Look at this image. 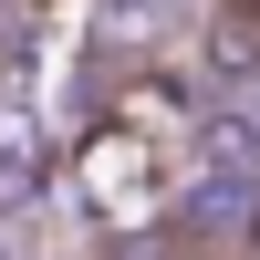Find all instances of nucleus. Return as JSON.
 Here are the masks:
<instances>
[{
	"instance_id": "5",
	"label": "nucleus",
	"mask_w": 260,
	"mask_h": 260,
	"mask_svg": "<svg viewBox=\"0 0 260 260\" xmlns=\"http://www.w3.org/2000/svg\"><path fill=\"white\" fill-rule=\"evenodd\" d=\"M11 198H21V136L0 125V208H11Z\"/></svg>"
},
{
	"instance_id": "1",
	"label": "nucleus",
	"mask_w": 260,
	"mask_h": 260,
	"mask_svg": "<svg viewBox=\"0 0 260 260\" xmlns=\"http://www.w3.org/2000/svg\"><path fill=\"white\" fill-rule=\"evenodd\" d=\"M73 187H83V208H94V219H115L125 240H136V229H156V187H167V146H146L136 125L94 115V136L73 146Z\"/></svg>"
},
{
	"instance_id": "4",
	"label": "nucleus",
	"mask_w": 260,
	"mask_h": 260,
	"mask_svg": "<svg viewBox=\"0 0 260 260\" xmlns=\"http://www.w3.org/2000/svg\"><path fill=\"white\" fill-rule=\"evenodd\" d=\"M104 260H187V250H177V240H156V229H136V240H115Z\"/></svg>"
},
{
	"instance_id": "3",
	"label": "nucleus",
	"mask_w": 260,
	"mask_h": 260,
	"mask_svg": "<svg viewBox=\"0 0 260 260\" xmlns=\"http://www.w3.org/2000/svg\"><path fill=\"white\" fill-rule=\"evenodd\" d=\"M198 62H208L219 83H250V73H260V21H250V11H219V21L198 31Z\"/></svg>"
},
{
	"instance_id": "2",
	"label": "nucleus",
	"mask_w": 260,
	"mask_h": 260,
	"mask_svg": "<svg viewBox=\"0 0 260 260\" xmlns=\"http://www.w3.org/2000/svg\"><path fill=\"white\" fill-rule=\"evenodd\" d=\"M115 125H136L146 146H177V136H198V104L177 94L167 73H136V83H115V104H104Z\"/></svg>"
}]
</instances>
